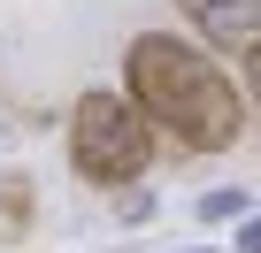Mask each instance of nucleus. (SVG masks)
<instances>
[{
    "label": "nucleus",
    "instance_id": "3",
    "mask_svg": "<svg viewBox=\"0 0 261 253\" xmlns=\"http://www.w3.org/2000/svg\"><path fill=\"white\" fill-rule=\"evenodd\" d=\"M185 8V23L207 39V46H223V54H238L253 31H261V0H177Z\"/></svg>",
    "mask_w": 261,
    "mask_h": 253
},
{
    "label": "nucleus",
    "instance_id": "7",
    "mask_svg": "<svg viewBox=\"0 0 261 253\" xmlns=\"http://www.w3.org/2000/svg\"><path fill=\"white\" fill-rule=\"evenodd\" d=\"M238 253H261V215H238Z\"/></svg>",
    "mask_w": 261,
    "mask_h": 253
},
{
    "label": "nucleus",
    "instance_id": "2",
    "mask_svg": "<svg viewBox=\"0 0 261 253\" xmlns=\"http://www.w3.org/2000/svg\"><path fill=\"white\" fill-rule=\"evenodd\" d=\"M69 169L100 192L115 184H139L154 169V123L130 107L123 92H85L69 107Z\"/></svg>",
    "mask_w": 261,
    "mask_h": 253
},
{
    "label": "nucleus",
    "instance_id": "4",
    "mask_svg": "<svg viewBox=\"0 0 261 253\" xmlns=\"http://www.w3.org/2000/svg\"><path fill=\"white\" fill-rule=\"evenodd\" d=\"M31 207H39L31 177H23V169H8V177H0V245H23V230H31Z\"/></svg>",
    "mask_w": 261,
    "mask_h": 253
},
{
    "label": "nucleus",
    "instance_id": "5",
    "mask_svg": "<svg viewBox=\"0 0 261 253\" xmlns=\"http://www.w3.org/2000/svg\"><path fill=\"white\" fill-rule=\"evenodd\" d=\"M246 215V192H207L200 200V222H238Z\"/></svg>",
    "mask_w": 261,
    "mask_h": 253
},
{
    "label": "nucleus",
    "instance_id": "8",
    "mask_svg": "<svg viewBox=\"0 0 261 253\" xmlns=\"http://www.w3.org/2000/svg\"><path fill=\"white\" fill-rule=\"evenodd\" d=\"M192 253H207V245H192Z\"/></svg>",
    "mask_w": 261,
    "mask_h": 253
},
{
    "label": "nucleus",
    "instance_id": "6",
    "mask_svg": "<svg viewBox=\"0 0 261 253\" xmlns=\"http://www.w3.org/2000/svg\"><path fill=\"white\" fill-rule=\"evenodd\" d=\"M238 62H246V92H253V107H261V31L238 46Z\"/></svg>",
    "mask_w": 261,
    "mask_h": 253
},
{
    "label": "nucleus",
    "instance_id": "1",
    "mask_svg": "<svg viewBox=\"0 0 261 253\" xmlns=\"http://www.w3.org/2000/svg\"><path fill=\"white\" fill-rule=\"evenodd\" d=\"M123 100L154 123V138H169L177 154H230L246 138V100L230 85V69L177 39V31H139L123 54Z\"/></svg>",
    "mask_w": 261,
    "mask_h": 253
}]
</instances>
